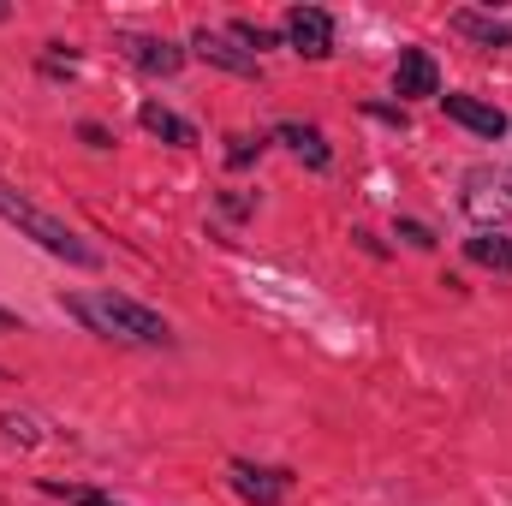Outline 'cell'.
Masks as SVG:
<instances>
[{
    "label": "cell",
    "instance_id": "1",
    "mask_svg": "<svg viewBox=\"0 0 512 506\" xmlns=\"http://www.w3.org/2000/svg\"><path fill=\"white\" fill-rule=\"evenodd\" d=\"M60 310L72 322H84L90 334H102V340H126V346H149V352H173L179 346V334H173L167 316H155L149 304H137L126 292H114V286L84 292V298L72 292V298H60Z\"/></svg>",
    "mask_w": 512,
    "mask_h": 506
},
{
    "label": "cell",
    "instance_id": "2",
    "mask_svg": "<svg viewBox=\"0 0 512 506\" xmlns=\"http://www.w3.org/2000/svg\"><path fill=\"white\" fill-rule=\"evenodd\" d=\"M0 221L18 227L36 251H48L54 262H66V268H102V251H96L78 227H66L60 215H48L42 203H30V197H24L18 185H6V179H0Z\"/></svg>",
    "mask_w": 512,
    "mask_h": 506
},
{
    "label": "cell",
    "instance_id": "3",
    "mask_svg": "<svg viewBox=\"0 0 512 506\" xmlns=\"http://www.w3.org/2000/svg\"><path fill=\"white\" fill-rule=\"evenodd\" d=\"M280 42H286L298 60H328V54H334V12H322V6H286Z\"/></svg>",
    "mask_w": 512,
    "mask_h": 506
},
{
    "label": "cell",
    "instance_id": "4",
    "mask_svg": "<svg viewBox=\"0 0 512 506\" xmlns=\"http://www.w3.org/2000/svg\"><path fill=\"white\" fill-rule=\"evenodd\" d=\"M114 48L126 54V66H137L143 78H179L185 60H191V48H179V42H167V36H143V30H120Z\"/></svg>",
    "mask_w": 512,
    "mask_h": 506
},
{
    "label": "cell",
    "instance_id": "5",
    "mask_svg": "<svg viewBox=\"0 0 512 506\" xmlns=\"http://www.w3.org/2000/svg\"><path fill=\"white\" fill-rule=\"evenodd\" d=\"M227 483H233V495L245 506H286V495H292V471L256 465V459H233L227 465Z\"/></svg>",
    "mask_w": 512,
    "mask_h": 506
},
{
    "label": "cell",
    "instance_id": "6",
    "mask_svg": "<svg viewBox=\"0 0 512 506\" xmlns=\"http://www.w3.org/2000/svg\"><path fill=\"white\" fill-rule=\"evenodd\" d=\"M203 66H215V72H233V78H262V60L256 54H245L227 30H209V24H197L191 30V42H185Z\"/></svg>",
    "mask_w": 512,
    "mask_h": 506
},
{
    "label": "cell",
    "instance_id": "7",
    "mask_svg": "<svg viewBox=\"0 0 512 506\" xmlns=\"http://www.w3.org/2000/svg\"><path fill=\"white\" fill-rule=\"evenodd\" d=\"M441 114H447L453 126L489 137V143H501V137L512 131L507 108H495V102H483V96H471V90H447V96H441Z\"/></svg>",
    "mask_w": 512,
    "mask_h": 506
},
{
    "label": "cell",
    "instance_id": "8",
    "mask_svg": "<svg viewBox=\"0 0 512 506\" xmlns=\"http://www.w3.org/2000/svg\"><path fill=\"white\" fill-rule=\"evenodd\" d=\"M393 96H399V102H423V96H435V102H441V66H435V54H429V48H399Z\"/></svg>",
    "mask_w": 512,
    "mask_h": 506
},
{
    "label": "cell",
    "instance_id": "9",
    "mask_svg": "<svg viewBox=\"0 0 512 506\" xmlns=\"http://www.w3.org/2000/svg\"><path fill=\"white\" fill-rule=\"evenodd\" d=\"M274 137H280V143H286V149H292V155H298L310 173H328V167H334V149H328L322 126H304V120H280V126H274Z\"/></svg>",
    "mask_w": 512,
    "mask_h": 506
},
{
    "label": "cell",
    "instance_id": "10",
    "mask_svg": "<svg viewBox=\"0 0 512 506\" xmlns=\"http://www.w3.org/2000/svg\"><path fill=\"white\" fill-rule=\"evenodd\" d=\"M137 126L161 143H173V149H197V126L185 114H173L167 102H137Z\"/></svg>",
    "mask_w": 512,
    "mask_h": 506
},
{
    "label": "cell",
    "instance_id": "11",
    "mask_svg": "<svg viewBox=\"0 0 512 506\" xmlns=\"http://www.w3.org/2000/svg\"><path fill=\"white\" fill-rule=\"evenodd\" d=\"M459 36H471V42H483V48H512V24L507 18H495V12H477V6H459L453 18H447Z\"/></svg>",
    "mask_w": 512,
    "mask_h": 506
},
{
    "label": "cell",
    "instance_id": "12",
    "mask_svg": "<svg viewBox=\"0 0 512 506\" xmlns=\"http://www.w3.org/2000/svg\"><path fill=\"white\" fill-rule=\"evenodd\" d=\"M465 256H471L477 268H489V274H512V239L501 227H477V233L465 239Z\"/></svg>",
    "mask_w": 512,
    "mask_h": 506
},
{
    "label": "cell",
    "instance_id": "13",
    "mask_svg": "<svg viewBox=\"0 0 512 506\" xmlns=\"http://www.w3.org/2000/svg\"><path fill=\"white\" fill-rule=\"evenodd\" d=\"M36 489L54 495V501H66V506H126V501H114L108 489H90V483H54V477H42Z\"/></svg>",
    "mask_w": 512,
    "mask_h": 506
},
{
    "label": "cell",
    "instance_id": "14",
    "mask_svg": "<svg viewBox=\"0 0 512 506\" xmlns=\"http://www.w3.org/2000/svg\"><path fill=\"white\" fill-rule=\"evenodd\" d=\"M227 36H233L245 54H256V60H262V48H286V42H280V30H268V24H251V18H233V24H227Z\"/></svg>",
    "mask_w": 512,
    "mask_h": 506
},
{
    "label": "cell",
    "instance_id": "15",
    "mask_svg": "<svg viewBox=\"0 0 512 506\" xmlns=\"http://www.w3.org/2000/svg\"><path fill=\"white\" fill-rule=\"evenodd\" d=\"M262 149H268V137H233V149H227V167H233V173H245Z\"/></svg>",
    "mask_w": 512,
    "mask_h": 506
},
{
    "label": "cell",
    "instance_id": "16",
    "mask_svg": "<svg viewBox=\"0 0 512 506\" xmlns=\"http://www.w3.org/2000/svg\"><path fill=\"white\" fill-rule=\"evenodd\" d=\"M393 233H399V239H405V245H411V251H435V233H429V227H423V221H399V227H393Z\"/></svg>",
    "mask_w": 512,
    "mask_h": 506
},
{
    "label": "cell",
    "instance_id": "17",
    "mask_svg": "<svg viewBox=\"0 0 512 506\" xmlns=\"http://www.w3.org/2000/svg\"><path fill=\"white\" fill-rule=\"evenodd\" d=\"M78 137H84L90 149H114V131H108V126H96V120H78Z\"/></svg>",
    "mask_w": 512,
    "mask_h": 506
},
{
    "label": "cell",
    "instance_id": "18",
    "mask_svg": "<svg viewBox=\"0 0 512 506\" xmlns=\"http://www.w3.org/2000/svg\"><path fill=\"white\" fill-rule=\"evenodd\" d=\"M0 429H6L12 441H36V423H30V417H12V411H0Z\"/></svg>",
    "mask_w": 512,
    "mask_h": 506
},
{
    "label": "cell",
    "instance_id": "19",
    "mask_svg": "<svg viewBox=\"0 0 512 506\" xmlns=\"http://www.w3.org/2000/svg\"><path fill=\"white\" fill-rule=\"evenodd\" d=\"M364 114H370V120H387V126H411V114H405V108H382V102H370V108H364Z\"/></svg>",
    "mask_w": 512,
    "mask_h": 506
},
{
    "label": "cell",
    "instance_id": "20",
    "mask_svg": "<svg viewBox=\"0 0 512 506\" xmlns=\"http://www.w3.org/2000/svg\"><path fill=\"white\" fill-rule=\"evenodd\" d=\"M221 209H227L233 221H245V215H251V197H233V191H227V197H221Z\"/></svg>",
    "mask_w": 512,
    "mask_h": 506
},
{
    "label": "cell",
    "instance_id": "21",
    "mask_svg": "<svg viewBox=\"0 0 512 506\" xmlns=\"http://www.w3.org/2000/svg\"><path fill=\"white\" fill-rule=\"evenodd\" d=\"M0 334H24V316H18V310H6V304H0Z\"/></svg>",
    "mask_w": 512,
    "mask_h": 506
},
{
    "label": "cell",
    "instance_id": "22",
    "mask_svg": "<svg viewBox=\"0 0 512 506\" xmlns=\"http://www.w3.org/2000/svg\"><path fill=\"white\" fill-rule=\"evenodd\" d=\"M6 18H12V6H6V0H0V24H6Z\"/></svg>",
    "mask_w": 512,
    "mask_h": 506
}]
</instances>
